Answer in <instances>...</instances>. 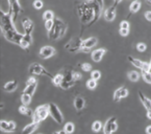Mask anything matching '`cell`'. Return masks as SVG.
<instances>
[{
    "instance_id": "6da1fadb",
    "label": "cell",
    "mask_w": 151,
    "mask_h": 134,
    "mask_svg": "<svg viewBox=\"0 0 151 134\" xmlns=\"http://www.w3.org/2000/svg\"><path fill=\"white\" fill-rule=\"evenodd\" d=\"M77 13L80 21L83 25H92L95 23L101 15V7L95 0H87V1H78L76 2Z\"/></svg>"
},
{
    "instance_id": "7a4b0ae2",
    "label": "cell",
    "mask_w": 151,
    "mask_h": 134,
    "mask_svg": "<svg viewBox=\"0 0 151 134\" xmlns=\"http://www.w3.org/2000/svg\"><path fill=\"white\" fill-rule=\"evenodd\" d=\"M0 20H1V31L4 38L9 42L20 45L21 40L23 39L22 34L19 33L15 27V21L13 19V12L9 9L7 13L0 12Z\"/></svg>"
},
{
    "instance_id": "3957f363",
    "label": "cell",
    "mask_w": 151,
    "mask_h": 134,
    "mask_svg": "<svg viewBox=\"0 0 151 134\" xmlns=\"http://www.w3.org/2000/svg\"><path fill=\"white\" fill-rule=\"evenodd\" d=\"M67 31V25L62 19L60 18H54L53 26L50 31H48V37L50 40H58V39L63 38L65 36V34Z\"/></svg>"
},
{
    "instance_id": "277c9868",
    "label": "cell",
    "mask_w": 151,
    "mask_h": 134,
    "mask_svg": "<svg viewBox=\"0 0 151 134\" xmlns=\"http://www.w3.org/2000/svg\"><path fill=\"white\" fill-rule=\"evenodd\" d=\"M63 74H64V81H63L60 87L65 90L73 87L75 85V83L81 79V74L77 71H74L72 68H66Z\"/></svg>"
},
{
    "instance_id": "5b68a950",
    "label": "cell",
    "mask_w": 151,
    "mask_h": 134,
    "mask_svg": "<svg viewBox=\"0 0 151 134\" xmlns=\"http://www.w3.org/2000/svg\"><path fill=\"white\" fill-rule=\"evenodd\" d=\"M49 111H50V115H51V117L58 124H62L63 122H64L63 114H62L60 108L58 107V105H56V104H54V103L49 104Z\"/></svg>"
},
{
    "instance_id": "8992f818",
    "label": "cell",
    "mask_w": 151,
    "mask_h": 134,
    "mask_svg": "<svg viewBox=\"0 0 151 134\" xmlns=\"http://www.w3.org/2000/svg\"><path fill=\"white\" fill-rule=\"evenodd\" d=\"M28 71L30 74H45V76H48L49 78L53 79L51 74H49L44 67L41 64H39V63H33V64H31L28 68Z\"/></svg>"
},
{
    "instance_id": "52a82bcc",
    "label": "cell",
    "mask_w": 151,
    "mask_h": 134,
    "mask_svg": "<svg viewBox=\"0 0 151 134\" xmlns=\"http://www.w3.org/2000/svg\"><path fill=\"white\" fill-rule=\"evenodd\" d=\"M82 41L80 38H74L70 41L68 44L65 46V48L68 49L69 52H78V50H81L82 48Z\"/></svg>"
},
{
    "instance_id": "ba28073f",
    "label": "cell",
    "mask_w": 151,
    "mask_h": 134,
    "mask_svg": "<svg viewBox=\"0 0 151 134\" xmlns=\"http://www.w3.org/2000/svg\"><path fill=\"white\" fill-rule=\"evenodd\" d=\"M118 129V125L116 122V117H111L107 119L105 125L103 126V132L104 134H111L113 132H116Z\"/></svg>"
},
{
    "instance_id": "9c48e42d",
    "label": "cell",
    "mask_w": 151,
    "mask_h": 134,
    "mask_svg": "<svg viewBox=\"0 0 151 134\" xmlns=\"http://www.w3.org/2000/svg\"><path fill=\"white\" fill-rule=\"evenodd\" d=\"M55 54H56L55 48L52 46H48V45H47V46H44L40 49L39 56H40V58H42V59H49V58H51V57H53Z\"/></svg>"
},
{
    "instance_id": "30bf717a",
    "label": "cell",
    "mask_w": 151,
    "mask_h": 134,
    "mask_svg": "<svg viewBox=\"0 0 151 134\" xmlns=\"http://www.w3.org/2000/svg\"><path fill=\"white\" fill-rule=\"evenodd\" d=\"M9 5H11V9L13 12V19L14 21L16 20V18L19 16V14H21L23 12L22 7H21L19 0H9Z\"/></svg>"
},
{
    "instance_id": "8fae6325",
    "label": "cell",
    "mask_w": 151,
    "mask_h": 134,
    "mask_svg": "<svg viewBox=\"0 0 151 134\" xmlns=\"http://www.w3.org/2000/svg\"><path fill=\"white\" fill-rule=\"evenodd\" d=\"M35 112L39 115L41 121H44V119H47V116L50 114V111H49V104H45V105L39 106Z\"/></svg>"
},
{
    "instance_id": "7c38bea8",
    "label": "cell",
    "mask_w": 151,
    "mask_h": 134,
    "mask_svg": "<svg viewBox=\"0 0 151 134\" xmlns=\"http://www.w3.org/2000/svg\"><path fill=\"white\" fill-rule=\"evenodd\" d=\"M0 129H1V131L4 132H14L16 130V124L13 121H1L0 122Z\"/></svg>"
},
{
    "instance_id": "4fadbf2b",
    "label": "cell",
    "mask_w": 151,
    "mask_h": 134,
    "mask_svg": "<svg viewBox=\"0 0 151 134\" xmlns=\"http://www.w3.org/2000/svg\"><path fill=\"white\" fill-rule=\"evenodd\" d=\"M105 52H106V49L105 48H98L96 49V50H94L93 52H92L91 57H92V60L94 61V62H100V61L102 60L103 56L105 55Z\"/></svg>"
},
{
    "instance_id": "5bb4252c",
    "label": "cell",
    "mask_w": 151,
    "mask_h": 134,
    "mask_svg": "<svg viewBox=\"0 0 151 134\" xmlns=\"http://www.w3.org/2000/svg\"><path fill=\"white\" fill-rule=\"evenodd\" d=\"M116 5H113V7H109V9H105L104 12V18L106 21H114V19L116 18Z\"/></svg>"
},
{
    "instance_id": "9a60e30c",
    "label": "cell",
    "mask_w": 151,
    "mask_h": 134,
    "mask_svg": "<svg viewBox=\"0 0 151 134\" xmlns=\"http://www.w3.org/2000/svg\"><path fill=\"white\" fill-rule=\"evenodd\" d=\"M22 25L24 28L25 34L31 35V31H33V22L29 18H24L22 20Z\"/></svg>"
},
{
    "instance_id": "2e32d148",
    "label": "cell",
    "mask_w": 151,
    "mask_h": 134,
    "mask_svg": "<svg viewBox=\"0 0 151 134\" xmlns=\"http://www.w3.org/2000/svg\"><path fill=\"white\" fill-rule=\"evenodd\" d=\"M31 43H32V36H31V35H28V34H24L23 39L21 40L20 46L24 49H27L29 46H30Z\"/></svg>"
},
{
    "instance_id": "e0dca14e",
    "label": "cell",
    "mask_w": 151,
    "mask_h": 134,
    "mask_svg": "<svg viewBox=\"0 0 151 134\" xmlns=\"http://www.w3.org/2000/svg\"><path fill=\"white\" fill-rule=\"evenodd\" d=\"M38 126H39V124H36V123L28 124V125L25 126V127L23 128L21 134H31V133H33V132L38 129Z\"/></svg>"
},
{
    "instance_id": "ac0fdd59",
    "label": "cell",
    "mask_w": 151,
    "mask_h": 134,
    "mask_svg": "<svg viewBox=\"0 0 151 134\" xmlns=\"http://www.w3.org/2000/svg\"><path fill=\"white\" fill-rule=\"evenodd\" d=\"M97 44V38L95 37H90L82 41V47H87V48H92Z\"/></svg>"
},
{
    "instance_id": "d6986e66",
    "label": "cell",
    "mask_w": 151,
    "mask_h": 134,
    "mask_svg": "<svg viewBox=\"0 0 151 134\" xmlns=\"http://www.w3.org/2000/svg\"><path fill=\"white\" fill-rule=\"evenodd\" d=\"M85 105H86V100L82 96L75 98V100H74V107H75L76 110H82L85 108Z\"/></svg>"
},
{
    "instance_id": "ffe728a7",
    "label": "cell",
    "mask_w": 151,
    "mask_h": 134,
    "mask_svg": "<svg viewBox=\"0 0 151 134\" xmlns=\"http://www.w3.org/2000/svg\"><path fill=\"white\" fill-rule=\"evenodd\" d=\"M139 96H140V98H141V100H142L143 105H144V107L147 109V111H150L151 112V100H149L147 96H145L141 91L139 92Z\"/></svg>"
},
{
    "instance_id": "44dd1931",
    "label": "cell",
    "mask_w": 151,
    "mask_h": 134,
    "mask_svg": "<svg viewBox=\"0 0 151 134\" xmlns=\"http://www.w3.org/2000/svg\"><path fill=\"white\" fill-rule=\"evenodd\" d=\"M141 5H142V2H141L140 0H134V1H132V2H131V4H130V7H129L130 15H132V14H136L137 12L141 9ZM130 15H129V16H130Z\"/></svg>"
},
{
    "instance_id": "7402d4cb",
    "label": "cell",
    "mask_w": 151,
    "mask_h": 134,
    "mask_svg": "<svg viewBox=\"0 0 151 134\" xmlns=\"http://www.w3.org/2000/svg\"><path fill=\"white\" fill-rule=\"evenodd\" d=\"M17 86H18L17 81H11V82H7L6 84L3 86V90L6 92H12V91H14V90H16Z\"/></svg>"
},
{
    "instance_id": "603a6c76",
    "label": "cell",
    "mask_w": 151,
    "mask_h": 134,
    "mask_svg": "<svg viewBox=\"0 0 151 134\" xmlns=\"http://www.w3.org/2000/svg\"><path fill=\"white\" fill-rule=\"evenodd\" d=\"M63 81H64V74H58L53 76L52 79V83H53L55 86H62Z\"/></svg>"
},
{
    "instance_id": "cb8c5ba5",
    "label": "cell",
    "mask_w": 151,
    "mask_h": 134,
    "mask_svg": "<svg viewBox=\"0 0 151 134\" xmlns=\"http://www.w3.org/2000/svg\"><path fill=\"white\" fill-rule=\"evenodd\" d=\"M37 84H38V83H35V84H31V85L26 86V88H25V89H24V91H23V93L28 94V95L32 96V95H33V93L36 92V89H37Z\"/></svg>"
},
{
    "instance_id": "d4e9b609",
    "label": "cell",
    "mask_w": 151,
    "mask_h": 134,
    "mask_svg": "<svg viewBox=\"0 0 151 134\" xmlns=\"http://www.w3.org/2000/svg\"><path fill=\"white\" fill-rule=\"evenodd\" d=\"M127 59H128V61L134 67H137V68H140V69H142V67H143V64H144V62H142V61L138 60V59L132 58L131 56H128V58H127Z\"/></svg>"
},
{
    "instance_id": "484cf974",
    "label": "cell",
    "mask_w": 151,
    "mask_h": 134,
    "mask_svg": "<svg viewBox=\"0 0 151 134\" xmlns=\"http://www.w3.org/2000/svg\"><path fill=\"white\" fill-rule=\"evenodd\" d=\"M19 112H20L21 114H23V115H27V116H32V112H31V110L29 109L28 107H27L26 105H22L19 107Z\"/></svg>"
},
{
    "instance_id": "4316f807",
    "label": "cell",
    "mask_w": 151,
    "mask_h": 134,
    "mask_svg": "<svg viewBox=\"0 0 151 134\" xmlns=\"http://www.w3.org/2000/svg\"><path fill=\"white\" fill-rule=\"evenodd\" d=\"M128 78L131 82H137V81H139V79H140V74H139V72H137L136 70H132V71H129Z\"/></svg>"
},
{
    "instance_id": "83f0119b",
    "label": "cell",
    "mask_w": 151,
    "mask_h": 134,
    "mask_svg": "<svg viewBox=\"0 0 151 134\" xmlns=\"http://www.w3.org/2000/svg\"><path fill=\"white\" fill-rule=\"evenodd\" d=\"M43 18H44L45 21H49V20H54L55 17H54V14L51 11H46L43 14Z\"/></svg>"
},
{
    "instance_id": "f1b7e54d",
    "label": "cell",
    "mask_w": 151,
    "mask_h": 134,
    "mask_svg": "<svg viewBox=\"0 0 151 134\" xmlns=\"http://www.w3.org/2000/svg\"><path fill=\"white\" fill-rule=\"evenodd\" d=\"M64 131L66 132L67 134L73 133L74 132V124L73 123H67L66 125L64 126Z\"/></svg>"
},
{
    "instance_id": "f546056e",
    "label": "cell",
    "mask_w": 151,
    "mask_h": 134,
    "mask_svg": "<svg viewBox=\"0 0 151 134\" xmlns=\"http://www.w3.org/2000/svg\"><path fill=\"white\" fill-rule=\"evenodd\" d=\"M101 129H102V124L100 123L99 121H95L92 124V130L94 132H99Z\"/></svg>"
},
{
    "instance_id": "4dcf8cb0",
    "label": "cell",
    "mask_w": 151,
    "mask_h": 134,
    "mask_svg": "<svg viewBox=\"0 0 151 134\" xmlns=\"http://www.w3.org/2000/svg\"><path fill=\"white\" fill-rule=\"evenodd\" d=\"M21 102L23 103V105H26V106L29 105L30 102H31V96L28 95V94L23 93L22 96H21Z\"/></svg>"
},
{
    "instance_id": "1f68e13d",
    "label": "cell",
    "mask_w": 151,
    "mask_h": 134,
    "mask_svg": "<svg viewBox=\"0 0 151 134\" xmlns=\"http://www.w3.org/2000/svg\"><path fill=\"white\" fill-rule=\"evenodd\" d=\"M142 78L144 79L145 82L151 85V72L150 71H143L142 70Z\"/></svg>"
},
{
    "instance_id": "d6a6232c",
    "label": "cell",
    "mask_w": 151,
    "mask_h": 134,
    "mask_svg": "<svg viewBox=\"0 0 151 134\" xmlns=\"http://www.w3.org/2000/svg\"><path fill=\"white\" fill-rule=\"evenodd\" d=\"M87 87L89 89H95L97 87V81L94 80V79H90L87 82Z\"/></svg>"
},
{
    "instance_id": "836d02e7",
    "label": "cell",
    "mask_w": 151,
    "mask_h": 134,
    "mask_svg": "<svg viewBox=\"0 0 151 134\" xmlns=\"http://www.w3.org/2000/svg\"><path fill=\"white\" fill-rule=\"evenodd\" d=\"M121 92H122V88H119V89H117L115 91V93H114V100H115V102H119V100L122 98Z\"/></svg>"
},
{
    "instance_id": "e575fe53",
    "label": "cell",
    "mask_w": 151,
    "mask_h": 134,
    "mask_svg": "<svg viewBox=\"0 0 151 134\" xmlns=\"http://www.w3.org/2000/svg\"><path fill=\"white\" fill-rule=\"evenodd\" d=\"M79 67H81V69L83 71H91L92 70V65L89 64V63H80L79 64Z\"/></svg>"
},
{
    "instance_id": "d590c367",
    "label": "cell",
    "mask_w": 151,
    "mask_h": 134,
    "mask_svg": "<svg viewBox=\"0 0 151 134\" xmlns=\"http://www.w3.org/2000/svg\"><path fill=\"white\" fill-rule=\"evenodd\" d=\"M100 76H101V72H100L99 70H93V71L91 72V79H94V80L98 81L100 79Z\"/></svg>"
},
{
    "instance_id": "8d00e7d4",
    "label": "cell",
    "mask_w": 151,
    "mask_h": 134,
    "mask_svg": "<svg viewBox=\"0 0 151 134\" xmlns=\"http://www.w3.org/2000/svg\"><path fill=\"white\" fill-rule=\"evenodd\" d=\"M146 48H147V46L144 43H138V44H137V50H139L140 52H144L145 50H146Z\"/></svg>"
},
{
    "instance_id": "74e56055",
    "label": "cell",
    "mask_w": 151,
    "mask_h": 134,
    "mask_svg": "<svg viewBox=\"0 0 151 134\" xmlns=\"http://www.w3.org/2000/svg\"><path fill=\"white\" fill-rule=\"evenodd\" d=\"M43 1L42 0H36L35 2H33V7L36 9H41L43 7Z\"/></svg>"
},
{
    "instance_id": "f35d334b",
    "label": "cell",
    "mask_w": 151,
    "mask_h": 134,
    "mask_svg": "<svg viewBox=\"0 0 151 134\" xmlns=\"http://www.w3.org/2000/svg\"><path fill=\"white\" fill-rule=\"evenodd\" d=\"M53 23H54V20H49V21H45V27H46L47 31H50L53 26Z\"/></svg>"
},
{
    "instance_id": "ab89813d",
    "label": "cell",
    "mask_w": 151,
    "mask_h": 134,
    "mask_svg": "<svg viewBox=\"0 0 151 134\" xmlns=\"http://www.w3.org/2000/svg\"><path fill=\"white\" fill-rule=\"evenodd\" d=\"M41 119L39 117V115L36 113V112H33L32 114V123H36V124H40L41 123Z\"/></svg>"
},
{
    "instance_id": "60d3db41",
    "label": "cell",
    "mask_w": 151,
    "mask_h": 134,
    "mask_svg": "<svg viewBox=\"0 0 151 134\" xmlns=\"http://www.w3.org/2000/svg\"><path fill=\"white\" fill-rule=\"evenodd\" d=\"M120 28H124V29H129V23L128 21L124 20L120 23Z\"/></svg>"
},
{
    "instance_id": "b9f144b4",
    "label": "cell",
    "mask_w": 151,
    "mask_h": 134,
    "mask_svg": "<svg viewBox=\"0 0 151 134\" xmlns=\"http://www.w3.org/2000/svg\"><path fill=\"white\" fill-rule=\"evenodd\" d=\"M119 33H120V35H121V36H123V37H126V36H128V34H129V29L120 28V31H119Z\"/></svg>"
},
{
    "instance_id": "7bdbcfd3",
    "label": "cell",
    "mask_w": 151,
    "mask_h": 134,
    "mask_svg": "<svg viewBox=\"0 0 151 134\" xmlns=\"http://www.w3.org/2000/svg\"><path fill=\"white\" fill-rule=\"evenodd\" d=\"M35 83H37V80L33 76H30V78L27 80V82H26V86H28V85H31V84H35Z\"/></svg>"
},
{
    "instance_id": "ee69618b",
    "label": "cell",
    "mask_w": 151,
    "mask_h": 134,
    "mask_svg": "<svg viewBox=\"0 0 151 134\" xmlns=\"http://www.w3.org/2000/svg\"><path fill=\"white\" fill-rule=\"evenodd\" d=\"M122 88V92H121V95H122V98H126L128 95V90L126 89L125 87H121Z\"/></svg>"
},
{
    "instance_id": "f6af8a7d",
    "label": "cell",
    "mask_w": 151,
    "mask_h": 134,
    "mask_svg": "<svg viewBox=\"0 0 151 134\" xmlns=\"http://www.w3.org/2000/svg\"><path fill=\"white\" fill-rule=\"evenodd\" d=\"M145 17L148 21H151V11H148L145 13Z\"/></svg>"
},
{
    "instance_id": "bcb514c9",
    "label": "cell",
    "mask_w": 151,
    "mask_h": 134,
    "mask_svg": "<svg viewBox=\"0 0 151 134\" xmlns=\"http://www.w3.org/2000/svg\"><path fill=\"white\" fill-rule=\"evenodd\" d=\"M95 1L100 5V7H101V9H103V7H104V2H103V0H95Z\"/></svg>"
},
{
    "instance_id": "7dc6e473",
    "label": "cell",
    "mask_w": 151,
    "mask_h": 134,
    "mask_svg": "<svg viewBox=\"0 0 151 134\" xmlns=\"http://www.w3.org/2000/svg\"><path fill=\"white\" fill-rule=\"evenodd\" d=\"M146 134H151V125L147 126V128H146Z\"/></svg>"
},
{
    "instance_id": "c3c4849f",
    "label": "cell",
    "mask_w": 151,
    "mask_h": 134,
    "mask_svg": "<svg viewBox=\"0 0 151 134\" xmlns=\"http://www.w3.org/2000/svg\"><path fill=\"white\" fill-rule=\"evenodd\" d=\"M90 49H91V48H87V47H82V48H81V52H90Z\"/></svg>"
},
{
    "instance_id": "681fc988",
    "label": "cell",
    "mask_w": 151,
    "mask_h": 134,
    "mask_svg": "<svg viewBox=\"0 0 151 134\" xmlns=\"http://www.w3.org/2000/svg\"><path fill=\"white\" fill-rule=\"evenodd\" d=\"M53 134H66V132L63 130V131H56V132H54Z\"/></svg>"
},
{
    "instance_id": "f907efd6",
    "label": "cell",
    "mask_w": 151,
    "mask_h": 134,
    "mask_svg": "<svg viewBox=\"0 0 151 134\" xmlns=\"http://www.w3.org/2000/svg\"><path fill=\"white\" fill-rule=\"evenodd\" d=\"M121 1H122V0H115V4H114V5H116V7H117V5H118Z\"/></svg>"
},
{
    "instance_id": "816d5d0a",
    "label": "cell",
    "mask_w": 151,
    "mask_h": 134,
    "mask_svg": "<svg viewBox=\"0 0 151 134\" xmlns=\"http://www.w3.org/2000/svg\"><path fill=\"white\" fill-rule=\"evenodd\" d=\"M147 117H148L149 119H151V112L150 111H147Z\"/></svg>"
},
{
    "instance_id": "f5cc1de1",
    "label": "cell",
    "mask_w": 151,
    "mask_h": 134,
    "mask_svg": "<svg viewBox=\"0 0 151 134\" xmlns=\"http://www.w3.org/2000/svg\"><path fill=\"white\" fill-rule=\"evenodd\" d=\"M145 2H146L147 4L150 5V7H151V0H145Z\"/></svg>"
},
{
    "instance_id": "db71d44e",
    "label": "cell",
    "mask_w": 151,
    "mask_h": 134,
    "mask_svg": "<svg viewBox=\"0 0 151 134\" xmlns=\"http://www.w3.org/2000/svg\"><path fill=\"white\" fill-rule=\"evenodd\" d=\"M150 72H151V61H150Z\"/></svg>"
}]
</instances>
